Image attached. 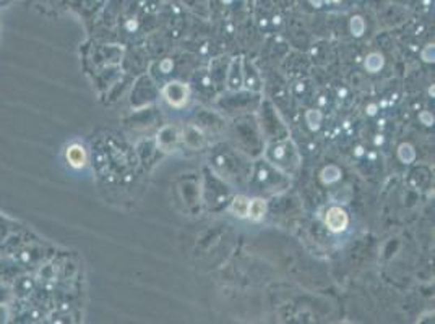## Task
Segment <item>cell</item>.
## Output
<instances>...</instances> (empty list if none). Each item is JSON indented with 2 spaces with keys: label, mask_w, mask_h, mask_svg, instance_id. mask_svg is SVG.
<instances>
[{
  "label": "cell",
  "mask_w": 435,
  "mask_h": 324,
  "mask_svg": "<svg viewBox=\"0 0 435 324\" xmlns=\"http://www.w3.org/2000/svg\"><path fill=\"white\" fill-rule=\"evenodd\" d=\"M189 86L184 83L179 82H172L167 83V86L165 88V96L167 99V102L174 107H182L189 99Z\"/></svg>",
  "instance_id": "obj_1"
},
{
  "label": "cell",
  "mask_w": 435,
  "mask_h": 324,
  "mask_svg": "<svg viewBox=\"0 0 435 324\" xmlns=\"http://www.w3.org/2000/svg\"><path fill=\"white\" fill-rule=\"evenodd\" d=\"M325 222L330 231L341 232L348 227L349 219H348V214H346L341 208H331L328 209V213H326Z\"/></svg>",
  "instance_id": "obj_2"
},
{
  "label": "cell",
  "mask_w": 435,
  "mask_h": 324,
  "mask_svg": "<svg viewBox=\"0 0 435 324\" xmlns=\"http://www.w3.org/2000/svg\"><path fill=\"white\" fill-rule=\"evenodd\" d=\"M67 159L73 167H83L86 164V153L80 144H73L67 149Z\"/></svg>",
  "instance_id": "obj_3"
},
{
  "label": "cell",
  "mask_w": 435,
  "mask_h": 324,
  "mask_svg": "<svg viewBox=\"0 0 435 324\" xmlns=\"http://www.w3.org/2000/svg\"><path fill=\"white\" fill-rule=\"evenodd\" d=\"M249 204L250 201L245 196H236L234 201H232L231 211L239 217H245L249 216Z\"/></svg>",
  "instance_id": "obj_4"
},
{
  "label": "cell",
  "mask_w": 435,
  "mask_h": 324,
  "mask_svg": "<svg viewBox=\"0 0 435 324\" xmlns=\"http://www.w3.org/2000/svg\"><path fill=\"white\" fill-rule=\"evenodd\" d=\"M266 213V203L264 199H254L249 204V216L254 219V221H260L261 217L265 216Z\"/></svg>",
  "instance_id": "obj_5"
},
{
  "label": "cell",
  "mask_w": 435,
  "mask_h": 324,
  "mask_svg": "<svg viewBox=\"0 0 435 324\" xmlns=\"http://www.w3.org/2000/svg\"><path fill=\"white\" fill-rule=\"evenodd\" d=\"M383 56H380V54H370V56L367 57V61H365V68L369 70V72H379L380 68L383 67Z\"/></svg>",
  "instance_id": "obj_6"
},
{
  "label": "cell",
  "mask_w": 435,
  "mask_h": 324,
  "mask_svg": "<svg viewBox=\"0 0 435 324\" xmlns=\"http://www.w3.org/2000/svg\"><path fill=\"white\" fill-rule=\"evenodd\" d=\"M398 156H399V159H402L404 164H411L414 161V157H416V153H414V149H413L411 144L403 143L402 146H399V149H398Z\"/></svg>",
  "instance_id": "obj_7"
},
{
  "label": "cell",
  "mask_w": 435,
  "mask_h": 324,
  "mask_svg": "<svg viewBox=\"0 0 435 324\" xmlns=\"http://www.w3.org/2000/svg\"><path fill=\"white\" fill-rule=\"evenodd\" d=\"M339 176H341V172H339V169L336 167V166H328V167H325L323 169V172H322V180L325 182V183H331V182H336L339 178Z\"/></svg>",
  "instance_id": "obj_8"
},
{
  "label": "cell",
  "mask_w": 435,
  "mask_h": 324,
  "mask_svg": "<svg viewBox=\"0 0 435 324\" xmlns=\"http://www.w3.org/2000/svg\"><path fill=\"white\" fill-rule=\"evenodd\" d=\"M305 117H307V123H309L310 128L319 130L320 122H322V114H320L319 111H309Z\"/></svg>",
  "instance_id": "obj_9"
},
{
  "label": "cell",
  "mask_w": 435,
  "mask_h": 324,
  "mask_svg": "<svg viewBox=\"0 0 435 324\" xmlns=\"http://www.w3.org/2000/svg\"><path fill=\"white\" fill-rule=\"evenodd\" d=\"M364 20L360 17H354L353 22H351V29H353V33L356 34V36H360V34L364 33Z\"/></svg>",
  "instance_id": "obj_10"
},
{
  "label": "cell",
  "mask_w": 435,
  "mask_h": 324,
  "mask_svg": "<svg viewBox=\"0 0 435 324\" xmlns=\"http://www.w3.org/2000/svg\"><path fill=\"white\" fill-rule=\"evenodd\" d=\"M422 59L426 62H434V46L431 44V46H427L426 49L422 51Z\"/></svg>",
  "instance_id": "obj_11"
},
{
  "label": "cell",
  "mask_w": 435,
  "mask_h": 324,
  "mask_svg": "<svg viewBox=\"0 0 435 324\" xmlns=\"http://www.w3.org/2000/svg\"><path fill=\"white\" fill-rule=\"evenodd\" d=\"M419 117H421V121H422L424 123H426V125H432V123H434V117H432V114H429V112H422L421 116H419Z\"/></svg>",
  "instance_id": "obj_12"
},
{
  "label": "cell",
  "mask_w": 435,
  "mask_h": 324,
  "mask_svg": "<svg viewBox=\"0 0 435 324\" xmlns=\"http://www.w3.org/2000/svg\"><path fill=\"white\" fill-rule=\"evenodd\" d=\"M171 68H172V62L169 61V59H166V61L161 63V70L165 73H167V72H171Z\"/></svg>",
  "instance_id": "obj_13"
},
{
  "label": "cell",
  "mask_w": 435,
  "mask_h": 324,
  "mask_svg": "<svg viewBox=\"0 0 435 324\" xmlns=\"http://www.w3.org/2000/svg\"><path fill=\"white\" fill-rule=\"evenodd\" d=\"M367 112L370 114V116H374V114H375V112H377V107H375V106H374V104H372V106H369V109H367Z\"/></svg>",
  "instance_id": "obj_14"
},
{
  "label": "cell",
  "mask_w": 435,
  "mask_h": 324,
  "mask_svg": "<svg viewBox=\"0 0 435 324\" xmlns=\"http://www.w3.org/2000/svg\"><path fill=\"white\" fill-rule=\"evenodd\" d=\"M310 2H312L315 7H320V0H310Z\"/></svg>",
  "instance_id": "obj_15"
},
{
  "label": "cell",
  "mask_w": 435,
  "mask_h": 324,
  "mask_svg": "<svg viewBox=\"0 0 435 324\" xmlns=\"http://www.w3.org/2000/svg\"><path fill=\"white\" fill-rule=\"evenodd\" d=\"M128 28H130V29H132V28H137V23H135V22H133V23L130 22V23H128Z\"/></svg>",
  "instance_id": "obj_16"
},
{
  "label": "cell",
  "mask_w": 435,
  "mask_h": 324,
  "mask_svg": "<svg viewBox=\"0 0 435 324\" xmlns=\"http://www.w3.org/2000/svg\"><path fill=\"white\" fill-rule=\"evenodd\" d=\"M331 2H339V0H331Z\"/></svg>",
  "instance_id": "obj_17"
},
{
  "label": "cell",
  "mask_w": 435,
  "mask_h": 324,
  "mask_svg": "<svg viewBox=\"0 0 435 324\" xmlns=\"http://www.w3.org/2000/svg\"><path fill=\"white\" fill-rule=\"evenodd\" d=\"M226 2H231V0H226Z\"/></svg>",
  "instance_id": "obj_18"
}]
</instances>
